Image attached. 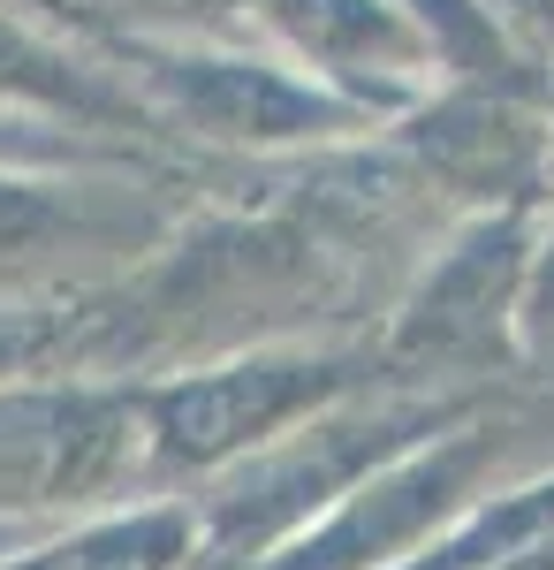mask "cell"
Segmentation results:
<instances>
[{
    "mask_svg": "<svg viewBox=\"0 0 554 570\" xmlns=\"http://www.w3.org/2000/svg\"><path fill=\"white\" fill-rule=\"evenodd\" d=\"M502 389H373L335 403L327 419L297 426L289 441L258 449L251 464L220 472L198 510V563L206 570H251L274 548H289L304 525H319L349 487H365L380 464L410 456L418 441L464 426Z\"/></svg>",
    "mask_w": 554,
    "mask_h": 570,
    "instance_id": "1",
    "label": "cell"
},
{
    "mask_svg": "<svg viewBox=\"0 0 554 570\" xmlns=\"http://www.w3.org/2000/svg\"><path fill=\"white\" fill-rule=\"evenodd\" d=\"M373 389H395L380 373L373 335H311V343H258V351L214 357L160 389H137L145 464L220 480V472L251 464L258 449L289 441L297 426Z\"/></svg>",
    "mask_w": 554,
    "mask_h": 570,
    "instance_id": "2",
    "label": "cell"
},
{
    "mask_svg": "<svg viewBox=\"0 0 554 570\" xmlns=\"http://www.w3.org/2000/svg\"><path fill=\"white\" fill-rule=\"evenodd\" d=\"M532 228L540 214H464L410 266L403 297L373 335L395 389H502L510 373H524L516 297H524Z\"/></svg>",
    "mask_w": 554,
    "mask_h": 570,
    "instance_id": "3",
    "label": "cell"
},
{
    "mask_svg": "<svg viewBox=\"0 0 554 570\" xmlns=\"http://www.w3.org/2000/svg\"><path fill=\"white\" fill-rule=\"evenodd\" d=\"M532 426L540 419L524 403L494 395L486 411H471L464 426L418 441L410 456H395L365 487H349L319 525H304L289 548H274L251 570H403L410 556H426L478 494L502 487V472L532 441Z\"/></svg>",
    "mask_w": 554,
    "mask_h": 570,
    "instance_id": "4",
    "label": "cell"
},
{
    "mask_svg": "<svg viewBox=\"0 0 554 570\" xmlns=\"http://www.w3.org/2000/svg\"><path fill=\"white\" fill-rule=\"evenodd\" d=\"M137 61V77L152 91V107L198 130L206 145L228 153H342L365 145L387 122H373L365 107H349L342 91H327L319 77L289 69L266 46H214V39H129L122 46Z\"/></svg>",
    "mask_w": 554,
    "mask_h": 570,
    "instance_id": "5",
    "label": "cell"
},
{
    "mask_svg": "<svg viewBox=\"0 0 554 570\" xmlns=\"http://www.w3.org/2000/svg\"><path fill=\"white\" fill-rule=\"evenodd\" d=\"M387 160L418 198L464 214H540L554 198V107L502 99V91H426L380 137Z\"/></svg>",
    "mask_w": 554,
    "mask_h": 570,
    "instance_id": "6",
    "label": "cell"
},
{
    "mask_svg": "<svg viewBox=\"0 0 554 570\" xmlns=\"http://www.w3.org/2000/svg\"><path fill=\"white\" fill-rule=\"evenodd\" d=\"M145 464L137 389H8L0 395V510H53L122 487Z\"/></svg>",
    "mask_w": 554,
    "mask_h": 570,
    "instance_id": "7",
    "label": "cell"
},
{
    "mask_svg": "<svg viewBox=\"0 0 554 570\" xmlns=\"http://www.w3.org/2000/svg\"><path fill=\"white\" fill-rule=\"evenodd\" d=\"M198 563V510L190 502H137L122 518L53 540L16 570H190Z\"/></svg>",
    "mask_w": 554,
    "mask_h": 570,
    "instance_id": "8",
    "label": "cell"
},
{
    "mask_svg": "<svg viewBox=\"0 0 554 570\" xmlns=\"http://www.w3.org/2000/svg\"><path fill=\"white\" fill-rule=\"evenodd\" d=\"M516 351H524V373L554 357V198L540 206V228H532V259H524V297H516Z\"/></svg>",
    "mask_w": 554,
    "mask_h": 570,
    "instance_id": "9",
    "label": "cell"
}]
</instances>
